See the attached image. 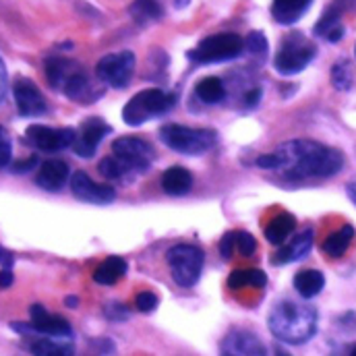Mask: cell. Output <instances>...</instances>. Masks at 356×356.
Returning <instances> with one entry per match:
<instances>
[{
    "label": "cell",
    "mask_w": 356,
    "mask_h": 356,
    "mask_svg": "<svg viewBox=\"0 0 356 356\" xmlns=\"http://www.w3.org/2000/svg\"><path fill=\"white\" fill-rule=\"evenodd\" d=\"M160 139L178 154L201 156L216 145V133L211 129H191L182 124H168L160 131Z\"/></svg>",
    "instance_id": "cell-4"
},
{
    "label": "cell",
    "mask_w": 356,
    "mask_h": 356,
    "mask_svg": "<svg viewBox=\"0 0 356 356\" xmlns=\"http://www.w3.org/2000/svg\"><path fill=\"white\" fill-rule=\"evenodd\" d=\"M294 228H296V218L292 213H288V211L277 213L275 218H271L267 222L266 238L271 245L282 247L286 243V238L294 232Z\"/></svg>",
    "instance_id": "cell-19"
},
{
    "label": "cell",
    "mask_w": 356,
    "mask_h": 356,
    "mask_svg": "<svg viewBox=\"0 0 356 356\" xmlns=\"http://www.w3.org/2000/svg\"><path fill=\"white\" fill-rule=\"evenodd\" d=\"M162 8L158 6L156 0H137L133 4V15L135 17H141V19H156L160 17Z\"/></svg>",
    "instance_id": "cell-30"
},
{
    "label": "cell",
    "mask_w": 356,
    "mask_h": 356,
    "mask_svg": "<svg viewBox=\"0 0 356 356\" xmlns=\"http://www.w3.org/2000/svg\"><path fill=\"white\" fill-rule=\"evenodd\" d=\"M67 305H69V307H75V305H77V298H67Z\"/></svg>",
    "instance_id": "cell-43"
},
{
    "label": "cell",
    "mask_w": 356,
    "mask_h": 356,
    "mask_svg": "<svg viewBox=\"0 0 356 356\" xmlns=\"http://www.w3.org/2000/svg\"><path fill=\"white\" fill-rule=\"evenodd\" d=\"M195 93H197V97H199L201 102H205V104H218V102L224 99L226 89H224L222 79H218V77H205V79H201V81L195 86Z\"/></svg>",
    "instance_id": "cell-26"
},
{
    "label": "cell",
    "mask_w": 356,
    "mask_h": 356,
    "mask_svg": "<svg viewBox=\"0 0 356 356\" xmlns=\"http://www.w3.org/2000/svg\"><path fill=\"white\" fill-rule=\"evenodd\" d=\"M127 273V261L122 257H108L102 266L95 269L93 280L102 286H112Z\"/></svg>",
    "instance_id": "cell-24"
},
{
    "label": "cell",
    "mask_w": 356,
    "mask_h": 356,
    "mask_svg": "<svg viewBox=\"0 0 356 356\" xmlns=\"http://www.w3.org/2000/svg\"><path fill=\"white\" fill-rule=\"evenodd\" d=\"M13 95H15V104L21 116H40L48 110L46 97L42 95L40 88L31 81V79H17L13 86Z\"/></svg>",
    "instance_id": "cell-11"
},
{
    "label": "cell",
    "mask_w": 356,
    "mask_h": 356,
    "mask_svg": "<svg viewBox=\"0 0 356 356\" xmlns=\"http://www.w3.org/2000/svg\"><path fill=\"white\" fill-rule=\"evenodd\" d=\"M135 305L141 313H152L156 307H158V296L154 292H139L137 298H135Z\"/></svg>",
    "instance_id": "cell-33"
},
{
    "label": "cell",
    "mask_w": 356,
    "mask_h": 356,
    "mask_svg": "<svg viewBox=\"0 0 356 356\" xmlns=\"http://www.w3.org/2000/svg\"><path fill=\"white\" fill-rule=\"evenodd\" d=\"M13 158V145H10V137L8 133L0 127V168L8 166Z\"/></svg>",
    "instance_id": "cell-34"
},
{
    "label": "cell",
    "mask_w": 356,
    "mask_h": 356,
    "mask_svg": "<svg viewBox=\"0 0 356 356\" xmlns=\"http://www.w3.org/2000/svg\"><path fill=\"white\" fill-rule=\"evenodd\" d=\"M193 186V175L186 170V168H168L164 175H162V188L172 195V197H180V195H186Z\"/></svg>",
    "instance_id": "cell-20"
},
{
    "label": "cell",
    "mask_w": 356,
    "mask_h": 356,
    "mask_svg": "<svg viewBox=\"0 0 356 356\" xmlns=\"http://www.w3.org/2000/svg\"><path fill=\"white\" fill-rule=\"evenodd\" d=\"M112 156L118 158L131 172H143L152 164L154 149L139 137H120L112 143Z\"/></svg>",
    "instance_id": "cell-9"
},
{
    "label": "cell",
    "mask_w": 356,
    "mask_h": 356,
    "mask_svg": "<svg viewBox=\"0 0 356 356\" xmlns=\"http://www.w3.org/2000/svg\"><path fill=\"white\" fill-rule=\"evenodd\" d=\"M348 195H350V199L355 201V205H356V178L348 184Z\"/></svg>",
    "instance_id": "cell-41"
},
{
    "label": "cell",
    "mask_w": 356,
    "mask_h": 356,
    "mask_svg": "<svg viewBox=\"0 0 356 356\" xmlns=\"http://www.w3.org/2000/svg\"><path fill=\"white\" fill-rule=\"evenodd\" d=\"M234 247H236V232L224 234V238H222V243H220V253H222V257L230 259L232 253H234Z\"/></svg>",
    "instance_id": "cell-35"
},
{
    "label": "cell",
    "mask_w": 356,
    "mask_h": 356,
    "mask_svg": "<svg viewBox=\"0 0 356 356\" xmlns=\"http://www.w3.org/2000/svg\"><path fill=\"white\" fill-rule=\"evenodd\" d=\"M273 154L277 158L275 170L294 178L334 177L344 166V156L338 149L305 139L284 143Z\"/></svg>",
    "instance_id": "cell-1"
},
{
    "label": "cell",
    "mask_w": 356,
    "mask_h": 356,
    "mask_svg": "<svg viewBox=\"0 0 356 356\" xmlns=\"http://www.w3.org/2000/svg\"><path fill=\"white\" fill-rule=\"evenodd\" d=\"M10 284H13V273L8 269H2L0 271V288H6Z\"/></svg>",
    "instance_id": "cell-39"
},
{
    "label": "cell",
    "mask_w": 356,
    "mask_h": 356,
    "mask_svg": "<svg viewBox=\"0 0 356 356\" xmlns=\"http://www.w3.org/2000/svg\"><path fill=\"white\" fill-rule=\"evenodd\" d=\"M353 238H355V228H353L350 224H346V226H342L338 232L330 234V236L323 241L321 249H323V253H325L327 257L338 259V257H342V255L350 249Z\"/></svg>",
    "instance_id": "cell-21"
},
{
    "label": "cell",
    "mask_w": 356,
    "mask_h": 356,
    "mask_svg": "<svg viewBox=\"0 0 356 356\" xmlns=\"http://www.w3.org/2000/svg\"><path fill=\"white\" fill-rule=\"evenodd\" d=\"M245 50V42L236 33H216L205 38L195 50L188 52V58L201 65H211V63H222V60H232L241 56Z\"/></svg>",
    "instance_id": "cell-6"
},
{
    "label": "cell",
    "mask_w": 356,
    "mask_h": 356,
    "mask_svg": "<svg viewBox=\"0 0 356 356\" xmlns=\"http://www.w3.org/2000/svg\"><path fill=\"white\" fill-rule=\"evenodd\" d=\"M29 313H31V332H40L50 338H71L73 330L65 317L48 313L42 305H33Z\"/></svg>",
    "instance_id": "cell-14"
},
{
    "label": "cell",
    "mask_w": 356,
    "mask_h": 356,
    "mask_svg": "<svg viewBox=\"0 0 356 356\" xmlns=\"http://www.w3.org/2000/svg\"><path fill=\"white\" fill-rule=\"evenodd\" d=\"M267 284V275L261 269H236L228 275V286L232 290L238 288H264Z\"/></svg>",
    "instance_id": "cell-25"
},
{
    "label": "cell",
    "mask_w": 356,
    "mask_h": 356,
    "mask_svg": "<svg viewBox=\"0 0 356 356\" xmlns=\"http://www.w3.org/2000/svg\"><path fill=\"white\" fill-rule=\"evenodd\" d=\"M311 4H313V0H273L271 15L277 23L292 25L309 10Z\"/></svg>",
    "instance_id": "cell-18"
},
{
    "label": "cell",
    "mask_w": 356,
    "mask_h": 356,
    "mask_svg": "<svg viewBox=\"0 0 356 356\" xmlns=\"http://www.w3.org/2000/svg\"><path fill=\"white\" fill-rule=\"evenodd\" d=\"M236 249L243 257H251L257 251V241L249 232H236Z\"/></svg>",
    "instance_id": "cell-32"
},
{
    "label": "cell",
    "mask_w": 356,
    "mask_h": 356,
    "mask_svg": "<svg viewBox=\"0 0 356 356\" xmlns=\"http://www.w3.org/2000/svg\"><path fill=\"white\" fill-rule=\"evenodd\" d=\"M275 356H292V355H290V353H286L284 348H277V350H275Z\"/></svg>",
    "instance_id": "cell-42"
},
{
    "label": "cell",
    "mask_w": 356,
    "mask_h": 356,
    "mask_svg": "<svg viewBox=\"0 0 356 356\" xmlns=\"http://www.w3.org/2000/svg\"><path fill=\"white\" fill-rule=\"evenodd\" d=\"M4 93H6V69H4V63L0 58V102L4 97Z\"/></svg>",
    "instance_id": "cell-37"
},
{
    "label": "cell",
    "mask_w": 356,
    "mask_h": 356,
    "mask_svg": "<svg viewBox=\"0 0 356 356\" xmlns=\"http://www.w3.org/2000/svg\"><path fill=\"white\" fill-rule=\"evenodd\" d=\"M110 133V127L102 118H88L81 124V133L75 137L73 149L81 158H91L99 145V141Z\"/></svg>",
    "instance_id": "cell-15"
},
{
    "label": "cell",
    "mask_w": 356,
    "mask_h": 356,
    "mask_svg": "<svg viewBox=\"0 0 356 356\" xmlns=\"http://www.w3.org/2000/svg\"><path fill=\"white\" fill-rule=\"evenodd\" d=\"M332 83L340 89V91L350 89V86H353V71H350V67H348L346 60L338 63V65L332 69Z\"/></svg>",
    "instance_id": "cell-29"
},
{
    "label": "cell",
    "mask_w": 356,
    "mask_h": 356,
    "mask_svg": "<svg viewBox=\"0 0 356 356\" xmlns=\"http://www.w3.org/2000/svg\"><path fill=\"white\" fill-rule=\"evenodd\" d=\"M325 286V277L317 269H302L294 275V288L302 298H313L317 296Z\"/></svg>",
    "instance_id": "cell-22"
},
{
    "label": "cell",
    "mask_w": 356,
    "mask_h": 356,
    "mask_svg": "<svg viewBox=\"0 0 356 356\" xmlns=\"http://www.w3.org/2000/svg\"><path fill=\"white\" fill-rule=\"evenodd\" d=\"M99 175L104 178H112V180H118V178H124L131 175V170L118 160V158H114V156H110V158H104L102 162H99Z\"/></svg>",
    "instance_id": "cell-27"
},
{
    "label": "cell",
    "mask_w": 356,
    "mask_h": 356,
    "mask_svg": "<svg viewBox=\"0 0 356 356\" xmlns=\"http://www.w3.org/2000/svg\"><path fill=\"white\" fill-rule=\"evenodd\" d=\"M220 356H267V353L264 342L255 334L247 330H234L224 338Z\"/></svg>",
    "instance_id": "cell-13"
},
{
    "label": "cell",
    "mask_w": 356,
    "mask_h": 356,
    "mask_svg": "<svg viewBox=\"0 0 356 356\" xmlns=\"http://www.w3.org/2000/svg\"><path fill=\"white\" fill-rule=\"evenodd\" d=\"M350 356H356V346L353 348V350H350Z\"/></svg>",
    "instance_id": "cell-44"
},
{
    "label": "cell",
    "mask_w": 356,
    "mask_h": 356,
    "mask_svg": "<svg viewBox=\"0 0 356 356\" xmlns=\"http://www.w3.org/2000/svg\"><path fill=\"white\" fill-rule=\"evenodd\" d=\"M135 54L129 52V50H122V52H114V54H108L104 56L97 67H95V75L99 81L108 83L110 88L122 89L129 86L131 77H133V71H135Z\"/></svg>",
    "instance_id": "cell-8"
},
{
    "label": "cell",
    "mask_w": 356,
    "mask_h": 356,
    "mask_svg": "<svg viewBox=\"0 0 356 356\" xmlns=\"http://www.w3.org/2000/svg\"><path fill=\"white\" fill-rule=\"evenodd\" d=\"M315 54L317 48L302 33H290L284 38L273 65L280 75H296L302 69H307V65L315 58Z\"/></svg>",
    "instance_id": "cell-5"
},
{
    "label": "cell",
    "mask_w": 356,
    "mask_h": 356,
    "mask_svg": "<svg viewBox=\"0 0 356 356\" xmlns=\"http://www.w3.org/2000/svg\"><path fill=\"white\" fill-rule=\"evenodd\" d=\"M29 350L33 356H75V346L71 342H65L63 338H40L29 344Z\"/></svg>",
    "instance_id": "cell-23"
},
{
    "label": "cell",
    "mask_w": 356,
    "mask_h": 356,
    "mask_svg": "<svg viewBox=\"0 0 356 356\" xmlns=\"http://www.w3.org/2000/svg\"><path fill=\"white\" fill-rule=\"evenodd\" d=\"M340 13L336 8H330L325 10V15L321 17V21L315 25V35H321V38H327L336 27H340Z\"/></svg>",
    "instance_id": "cell-28"
},
{
    "label": "cell",
    "mask_w": 356,
    "mask_h": 356,
    "mask_svg": "<svg viewBox=\"0 0 356 356\" xmlns=\"http://www.w3.org/2000/svg\"><path fill=\"white\" fill-rule=\"evenodd\" d=\"M71 191L77 199L95 203V205H106L112 203L116 197V191L110 184L95 182L86 175V172H75L71 178Z\"/></svg>",
    "instance_id": "cell-12"
},
{
    "label": "cell",
    "mask_w": 356,
    "mask_h": 356,
    "mask_svg": "<svg viewBox=\"0 0 356 356\" xmlns=\"http://www.w3.org/2000/svg\"><path fill=\"white\" fill-rule=\"evenodd\" d=\"M35 164H38V158L33 156V158H29V160H23V162L15 164V166H13V170H15V172H29Z\"/></svg>",
    "instance_id": "cell-36"
},
{
    "label": "cell",
    "mask_w": 356,
    "mask_h": 356,
    "mask_svg": "<svg viewBox=\"0 0 356 356\" xmlns=\"http://www.w3.org/2000/svg\"><path fill=\"white\" fill-rule=\"evenodd\" d=\"M0 264L6 267H10V264H13V257H10V253H6L2 247H0Z\"/></svg>",
    "instance_id": "cell-40"
},
{
    "label": "cell",
    "mask_w": 356,
    "mask_h": 356,
    "mask_svg": "<svg viewBox=\"0 0 356 356\" xmlns=\"http://www.w3.org/2000/svg\"><path fill=\"white\" fill-rule=\"evenodd\" d=\"M245 46L257 58H264L267 54V40L261 31H251L249 38H247V42H245Z\"/></svg>",
    "instance_id": "cell-31"
},
{
    "label": "cell",
    "mask_w": 356,
    "mask_h": 356,
    "mask_svg": "<svg viewBox=\"0 0 356 356\" xmlns=\"http://www.w3.org/2000/svg\"><path fill=\"white\" fill-rule=\"evenodd\" d=\"M203 259H205L203 251L195 245H177L166 255L172 280L178 286H184V288H191L199 282Z\"/></svg>",
    "instance_id": "cell-7"
},
{
    "label": "cell",
    "mask_w": 356,
    "mask_h": 356,
    "mask_svg": "<svg viewBox=\"0 0 356 356\" xmlns=\"http://www.w3.org/2000/svg\"><path fill=\"white\" fill-rule=\"evenodd\" d=\"M69 180V166L63 160H48L40 166L35 182L46 191H60Z\"/></svg>",
    "instance_id": "cell-16"
},
{
    "label": "cell",
    "mask_w": 356,
    "mask_h": 356,
    "mask_svg": "<svg viewBox=\"0 0 356 356\" xmlns=\"http://www.w3.org/2000/svg\"><path fill=\"white\" fill-rule=\"evenodd\" d=\"M259 97H261V91H259V89L249 91V93H247V97H245V99H247V106H251V108H253V106H257Z\"/></svg>",
    "instance_id": "cell-38"
},
{
    "label": "cell",
    "mask_w": 356,
    "mask_h": 356,
    "mask_svg": "<svg viewBox=\"0 0 356 356\" xmlns=\"http://www.w3.org/2000/svg\"><path fill=\"white\" fill-rule=\"evenodd\" d=\"M25 137L31 145H35L42 152H60L67 149L69 145L73 147L77 133L73 129H52V127L33 124L27 129Z\"/></svg>",
    "instance_id": "cell-10"
},
{
    "label": "cell",
    "mask_w": 356,
    "mask_h": 356,
    "mask_svg": "<svg viewBox=\"0 0 356 356\" xmlns=\"http://www.w3.org/2000/svg\"><path fill=\"white\" fill-rule=\"evenodd\" d=\"M269 330L282 342L305 344L317 334V311L294 300H284L273 307Z\"/></svg>",
    "instance_id": "cell-2"
},
{
    "label": "cell",
    "mask_w": 356,
    "mask_h": 356,
    "mask_svg": "<svg viewBox=\"0 0 356 356\" xmlns=\"http://www.w3.org/2000/svg\"><path fill=\"white\" fill-rule=\"evenodd\" d=\"M313 247V230H305L300 232L290 245H284L280 247L275 253H273V264L275 266H284V264H292V261H298L302 259Z\"/></svg>",
    "instance_id": "cell-17"
},
{
    "label": "cell",
    "mask_w": 356,
    "mask_h": 356,
    "mask_svg": "<svg viewBox=\"0 0 356 356\" xmlns=\"http://www.w3.org/2000/svg\"><path fill=\"white\" fill-rule=\"evenodd\" d=\"M175 102H177V97L172 93H166L162 89H145L127 102V106L122 110V118L127 124L139 127L152 118L162 116Z\"/></svg>",
    "instance_id": "cell-3"
}]
</instances>
